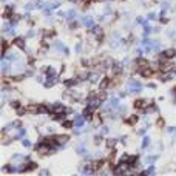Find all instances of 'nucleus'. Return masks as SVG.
Segmentation results:
<instances>
[{
  "label": "nucleus",
  "mask_w": 176,
  "mask_h": 176,
  "mask_svg": "<svg viewBox=\"0 0 176 176\" xmlns=\"http://www.w3.org/2000/svg\"><path fill=\"white\" fill-rule=\"evenodd\" d=\"M147 105V102L144 99H138V100H135V108H138V110H141V108H144Z\"/></svg>",
  "instance_id": "obj_1"
},
{
  "label": "nucleus",
  "mask_w": 176,
  "mask_h": 176,
  "mask_svg": "<svg viewBox=\"0 0 176 176\" xmlns=\"http://www.w3.org/2000/svg\"><path fill=\"white\" fill-rule=\"evenodd\" d=\"M174 56H176V51H174V49H167V51L164 53V57H167V59L174 57Z\"/></svg>",
  "instance_id": "obj_2"
}]
</instances>
